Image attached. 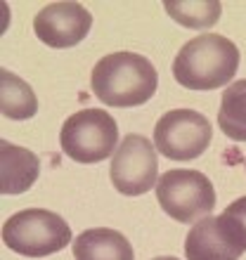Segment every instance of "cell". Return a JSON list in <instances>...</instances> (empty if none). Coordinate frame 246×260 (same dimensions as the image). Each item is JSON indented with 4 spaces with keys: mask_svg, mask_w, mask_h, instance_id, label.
I'll use <instances>...</instances> for the list:
<instances>
[{
    "mask_svg": "<svg viewBox=\"0 0 246 260\" xmlns=\"http://www.w3.org/2000/svg\"><path fill=\"white\" fill-rule=\"evenodd\" d=\"M90 88L107 107L130 109L154 97L159 74L147 57L135 52H111L95 64Z\"/></svg>",
    "mask_w": 246,
    "mask_h": 260,
    "instance_id": "obj_1",
    "label": "cell"
},
{
    "mask_svg": "<svg viewBox=\"0 0 246 260\" xmlns=\"http://www.w3.org/2000/svg\"><path fill=\"white\" fill-rule=\"evenodd\" d=\"M239 50L230 38L201 34L184 43L173 62V78L187 90H216L234 78Z\"/></svg>",
    "mask_w": 246,
    "mask_h": 260,
    "instance_id": "obj_2",
    "label": "cell"
},
{
    "mask_svg": "<svg viewBox=\"0 0 246 260\" xmlns=\"http://www.w3.org/2000/svg\"><path fill=\"white\" fill-rule=\"evenodd\" d=\"M3 241L10 251L26 258H45L74 244L67 220L45 208H26L10 215L3 225Z\"/></svg>",
    "mask_w": 246,
    "mask_h": 260,
    "instance_id": "obj_3",
    "label": "cell"
},
{
    "mask_svg": "<svg viewBox=\"0 0 246 260\" xmlns=\"http://www.w3.org/2000/svg\"><path fill=\"white\" fill-rule=\"evenodd\" d=\"M62 151L76 164H100L118 147V125L104 109H81L59 133Z\"/></svg>",
    "mask_w": 246,
    "mask_h": 260,
    "instance_id": "obj_4",
    "label": "cell"
},
{
    "mask_svg": "<svg viewBox=\"0 0 246 260\" xmlns=\"http://www.w3.org/2000/svg\"><path fill=\"white\" fill-rule=\"evenodd\" d=\"M157 199L161 208L178 222H199L216 208L211 180L190 168L164 173L157 182Z\"/></svg>",
    "mask_w": 246,
    "mask_h": 260,
    "instance_id": "obj_5",
    "label": "cell"
},
{
    "mask_svg": "<svg viewBox=\"0 0 246 260\" xmlns=\"http://www.w3.org/2000/svg\"><path fill=\"white\" fill-rule=\"evenodd\" d=\"M213 128L204 114L194 109H173L154 125V147L166 158L192 161L211 144Z\"/></svg>",
    "mask_w": 246,
    "mask_h": 260,
    "instance_id": "obj_6",
    "label": "cell"
},
{
    "mask_svg": "<svg viewBox=\"0 0 246 260\" xmlns=\"http://www.w3.org/2000/svg\"><path fill=\"white\" fill-rule=\"evenodd\" d=\"M111 185L126 197H140L149 189H157L159 158L157 147L144 135H126L116 147L109 166Z\"/></svg>",
    "mask_w": 246,
    "mask_h": 260,
    "instance_id": "obj_7",
    "label": "cell"
},
{
    "mask_svg": "<svg viewBox=\"0 0 246 260\" xmlns=\"http://www.w3.org/2000/svg\"><path fill=\"white\" fill-rule=\"evenodd\" d=\"M246 251V225L230 213L194 222L184 239L187 260H239Z\"/></svg>",
    "mask_w": 246,
    "mask_h": 260,
    "instance_id": "obj_8",
    "label": "cell"
},
{
    "mask_svg": "<svg viewBox=\"0 0 246 260\" xmlns=\"http://www.w3.org/2000/svg\"><path fill=\"white\" fill-rule=\"evenodd\" d=\"M93 28V14L81 3H52L34 19V31L45 45L57 50L74 48Z\"/></svg>",
    "mask_w": 246,
    "mask_h": 260,
    "instance_id": "obj_9",
    "label": "cell"
},
{
    "mask_svg": "<svg viewBox=\"0 0 246 260\" xmlns=\"http://www.w3.org/2000/svg\"><path fill=\"white\" fill-rule=\"evenodd\" d=\"M41 175V158L34 151L3 140L0 142V192L24 194Z\"/></svg>",
    "mask_w": 246,
    "mask_h": 260,
    "instance_id": "obj_10",
    "label": "cell"
},
{
    "mask_svg": "<svg viewBox=\"0 0 246 260\" xmlns=\"http://www.w3.org/2000/svg\"><path fill=\"white\" fill-rule=\"evenodd\" d=\"M76 260H135L130 241L116 230L95 227L85 230L71 244Z\"/></svg>",
    "mask_w": 246,
    "mask_h": 260,
    "instance_id": "obj_11",
    "label": "cell"
},
{
    "mask_svg": "<svg viewBox=\"0 0 246 260\" xmlns=\"http://www.w3.org/2000/svg\"><path fill=\"white\" fill-rule=\"evenodd\" d=\"M0 111L12 121H26L38 111L34 88L7 69H0Z\"/></svg>",
    "mask_w": 246,
    "mask_h": 260,
    "instance_id": "obj_12",
    "label": "cell"
},
{
    "mask_svg": "<svg viewBox=\"0 0 246 260\" xmlns=\"http://www.w3.org/2000/svg\"><path fill=\"white\" fill-rule=\"evenodd\" d=\"M218 128L234 142H246V78L232 83L223 92L218 109Z\"/></svg>",
    "mask_w": 246,
    "mask_h": 260,
    "instance_id": "obj_13",
    "label": "cell"
},
{
    "mask_svg": "<svg viewBox=\"0 0 246 260\" xmlns=\"http://www.w3.org/2000/svg\"><path fill=\"white\" fill-rule=\"evenodd\" d=\"M166 12L187 28H208L220 19L223 5L216 0L208 3H166Z\"/></svg>",
    "mask_w": 246,
    "mask_h": 260,
    "instance_id": "obj_14",
    "label": "cell"
},
{
    "mask_svg": "<svg viewBox=\"0 0 246 260\" xmlns=\"http://www.w3.org/2000/svg\"><path fill=\"white\" fill-rule=\"evenodd\" d=\"M225 213H230V215H234V218H239L241 222L246 225V197L237 199V201H232V204L225 208Z\"/></svg>",
    "mask_w": 246,
    "mask_h": 260,
    "instance_id": "obj_15",
    "label": "cell"
},
{
    "mask_svg": "<svg viewBox=\"0 0 246 260\" xmlns=\"http://www.w3.org/2000/svg\"><path fill=\"white\" fill-rule=\"evenodd\" d=\"M154 260H178V258H173V255H161V258H154Z\"/></svg>",
    "mask_w": 246,
    "mask_h": 260,
    "instance_id": "obj_16",
    "label": "cell"
}]
</instances>
